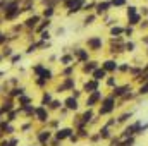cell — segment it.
Here are the masks:
<instances>
[{"label":"cell","instance_id":"1","mask_svg":"<svg viewBox=\"0 0 148 146\" xmlns=\"http://www.w3.org/2000/svg\"><path fill=\"white\" fill-rule=\"evenodd\" d=\"M114 110H115V96H114V95L103 96L102 102H100V110H98V113H100V115H109Z\"/></svg>","mask_w":148,"mask_h":146},{"label":"cell","instance_id":"2","mask_svg":"<svg viewBox=\"0 0 148 146\" xmlns=\"http://www.w3.org/2000/svg\"><path fill=\"white\" fill-rule=\"evenodd\" d=\"M84 2H86V0H66V2L62 3V7L66 9V14H67V16H74V14H77V12L83 10Z\"/></svg>","mask_w":148,"mask_h":146},{"label":"cell","instance_id":"3","mask_svg":"<svg viewBox=\"0 0 148 146\" xmlns=\"http://www.w3.org/2000/svg\"><path fill=\"white\" fill-rule=\"evenodd\" d=\"M102 98H103V93H102L100 89L90 93V95L86 96V108H93V107H97V105L102 102Z\"/></svg>","mask_w":148,"mask_h":146},{"label":"cell","instance_id":"4","mask_svg":"<svg viewBox=\"0 0 148 146\" xmlns=\"http://www.w3.org/2000/svg\"><path fill=\"white\" fill-rule=\"evenodd\" d=\"M86 46H88V50L100 52L103 48V40L100 36H90V38H86Z\"/></svg>","mask_w":148,"mask_h":146},{"label":"cell","instance_id":"5","mask_svg":"<svg viewBox=\"0 0 148 146\" xmlns=\"http://www.w3.org/2000/svg\"><path fill=\"white\" fill-rule=\"evenodd\" d=\"M97 89H100V81H97V79H93V77H90V79L84 81V84H83V93L90 95V93H93V91H97Z\"/></svg>","mask_w":148,"mask_h":146},{"label":"cell","instance_id":"6","mask_svg":"<svg viewBox=\"0 0 148 146\" xmlns=\"http://www.w3.org/2000/svg\"><path fill=\"white\" fill-rule=\"evenodd\" d=\"M41 21V14H31V16H28L26 19H24V28L26 29H31V31H35V28L38 26V23Z\"/></svg>","mask_w":148,"mask_h":146},{"label":"cell","instance_id":"7","mask_svg":"<svg viewBox=\"0 0 148 146\" xmlns=\"http://www.w3.org/2000/svg\"><path fill=\"white\" fill-rule=\"evenodd\" d=\"M73 55H74V60L77 64H84V62L90 60V52L86 48H76L73 52Z\"/></svg>","mask_w":148,"mask_h":146},{"label":"cell","instance_id":"8","mask_svg":"<svg viewBox=\"0 0 148 146\" xmlns=\"http://www.w3.org/2000/svg\"><path fill=\"white\" fill-rule=\"evenodd\" d=\"M110 9H112L110 0H100V2H97V5H95V14H97V16H105Z\"/></svg>","mask_w":148,"mask_h":146},{"label":"cell","instance_id":"9","mask_svg":"<svg viewBox=\"0 0 148 146\" xmlns=\"http://www.w3.org/2000/svg\"><path fill=\"white\" fill-rule=\"evenodd\" d=\"M131 89H133V88H131V84H122V86H119V84H117L115 88H112L110 95H114L115 98H122V96H124L126 93H129Z\"/></svg>","mask_w":148,"mask_h":146},{"label":"cell","instance_id":"10","mask_svg":"<svg viewBox=\"0 0 148 146\" xmlns=\"http://www.w3.org/2000/svg\"><path fill=\"white\" fill-rule=\"evenodd\" d=\"M97 67H100V62L98 60H88V62H84V64H81V71H83V74H90L91 76V72L97 69Z\"/></svg>","mask_w":148,"mask_h":146},{"label":"cell","instance_id":"11","mask_svg":"<svg viewBox=\"0 0 148 146\" xmlns=\"http://www.w3.org/2000/svg\"><path fill=\"white\" fill-rule=\"evenodd\" d=\"M102 67L107 71V74H115V72H117V67H119V64H117V60L109 59V60L102 62Z\"/></svg>","mask_w":148,"mask_h":146},{"label":"cell","instance_id":"12","mask_svg":"<svg viewBox=\"0 0 148 146\" xmlns=\"http://www.w3.org/2000/svg\"><path fill=\"white\" fill-rule=\"evenodd\" d=\"M35 117H36L40 122H47L48 120V108L45 105H38L36 112H35Z\"/></svg>","mask_w":148,"mask_h":146},{"label":"cell","instance_id":"13","mask_svg":"<svg viewBox=\"0 0 148 146\" xmlns=\"http://www.w3.org/2000/svg\"><path fill=\"white\" fill-rule=\"evenodd\" d=\"M64 107H66L67 110L76 112V110L79 108V100H77V98H74L73 95H71V96H67V98L64 100Z\"/></svg>","mask_w":148,"mask_h":146},{"label":"cell","instance_id":"14","mask_svg":"<svg viewBox=\"0 0 148 146\" xmlns=\"http://www.w3.org/2000/svg\"><path fill=\"white\" fill-rule=\"evenodd\" d=\"M26 93V88L24 86H12L10 89H9V93H7V96H10V98H19V96H23Z\"/></svg>","mask_w":148,"mask_h":146},{"label":"cell","instance_id":"15","mask_svg":"<svg viewBox=\"0 0 148 146\" xmlns=\"http://www.w3.org/2000/svg\"><path fill=\"white\" fill-rule=\"evenodd\" d=\"M50 26H52V19H45V17H41V21L38 23V26L35 28V33H36V35H40L41 31L48 29Z\"/></svg>","mask_w":148,"mask_h":146},{"label":"cell","instance_id":"16","mask_svg":"<svg viewBox=\"0 0 148 146\" xmlns=\"http://www.w3.org/2000/svg\"><path fill=\"white\" fill-rule=\"evenodd\" d=\"M60 84H62V88H64L66 91H73L74 88H76V79H74V76H71V77H64Z\"/></svg>","mask_w":148,"mask_h":146},{"label":"cell","instance_id":"17","mask_svg":"<svg viewBox=\"0 0 148 146\" xmlns=\"http://www.w3.org/2000/svg\"><path fill=\"white\" fill-rule=\"evenodd\" d=\"M10 110H14V102H12V98H10V96H7V100H3V102H2L0 115H2V113H9Z\"/></svg>","mask_w":148,"mask_h":146},{"label":"cell","instance_id":"18","mask_svg":"<svg viewBox=\"0 0 148 146\" xmlns=\"http://www.w3.org/2000/svg\"><path fill=\"white\" fill-rule=\"evenodd\" d=\"M107 76H109V74H107V71H105L102 65H100V67H97V69L91 72V77H93V79H97V81H105V77H107Z\"/></svg>","mask_w":148,"mask_h":146},{"label":"cell","instance_id":"19","mask_svg":"<svg viewBox=\"0 0 148 146\" xmlns=\"http://www.w3.org/2000/svg\"><path fill=\"white\" fill-rule=\"evenodd\" d=\"M141 19H143V17H141V14H140V12H136V14H133V16H129V17H127V26H134V28H136V26L141 23Z\"/></svg>","mask_w":148,"mask_h":146},{"label":"cell","instance_id":"20","mask_svg":"<svg viewBox=\"0 0 148 146\" xmlns=\"http://www.w3.org/2000/svg\"><path fill=\"white\" fill-rule=\"evenodd\" d=\"M74 62H76V60H74L73 53H64V55L60 57V65H71Z\"/></svg>","mask_w":148,"mask_h":146},{"label":"cell","instance_id":"21","mask_svg":"<svg viewBox=\"0 0 148 146\" xmlns=\"http://www.w3.org/2000/svg\"><path fill=\"white\" fill-rule=\"evenodd\" d=\"M55 16V7H43V10H41V17H45V19H52Z\"/></svg>","mask_w":148,"mask_h":146},{"label":"cell","instance_id":"22","mask_svg":"<svg viewBox=\"0 0 148 146\" xmlns=\"http://www.w3.org/2000/svg\"><path fill=\"white\" fill-rule=\"evenodd\" d=\"M93 117H95V112L93 108H88L83 115H81V120H83V124H88L90 120H93Z\"/></svg>","mask_w":148,"mask_h":146},{"label":"cell","instance_id":"23","mask_svg":"<svg viewBox=\"0 0 148 146\" xmlns=\"http://www.w3.org/2000/svg\"><path fill=\"white\" fill-rule=\"evenodd\" d=\"M12 55H14V48L10 45H3L2 46V57L3 59H10Z\"/></svg>","mask_w":148,"mask_h":146},{"label":"cell","instance_id":"24","mask_svg":"<svg viewBox=\"0 0 148 146\" xmlns=\"http://www.w3.org/2000/svg\"><path fill=\"white\" fill-rule=\"evenodd\" d=\"M52 100H53V98H52V93H50V91H43V93H41V100H40V105H45V107H47V105H48Z\"/></svg>","mask_w":148,"mask_h":146},{"label":"cell","instance_id":"25","mask_svg":"<svg viewBox=\"0 0 148 146\" xmlns=\"http://www.w3.org/2000/svg\"><path fill=\"white\" fill-rule=\"evenodd\" d=\"M17 102H19V108H24V107H28V105H31V98L24 93L23 96H19L17 98Z\"/></svg>","mask_w":148,"mask_h":146},{"label":"cell","instance_id":"26","mask_svg":"<svg viewBox=\"0 0 148 146\" xmlns=\"http://www.w3.org/2000/svg\"><path fill=\"white\" fill-rule=\"evenodd\" d=\"M71 134H73V129L66 127V129H60V131L55 134V138H57V139H66V138H69Z\"/></svg>","mask_w":148,"mask_h":146},{"label":"cell","instance_id":"27","mask_svg":"<svg viewBox=\"0 0 148 146\" xmlns=\"http://www.w3.org/2000/svg\"><path fill=\"white\" fill-rule=\"evenodd\" d=\"M110 36H124V28L122 26H110Z\"/></svg>","mask_w":148,"mask_h":146},{"label":"cell","instance_id":"28","mask_svg":"<svg viewBox=\"0 0 148 146\" xmlns=\"http://www.w3.org/2000/svg\"><path fill=\"white\" fill-rule=\"evenodd\" d=\"M95 19H97V14H95V12H90V14L83 19V26H91V24L95 23Z\"/></svg>","mask_w":148,"mask_h":146},{"label":"cell","instance_id":"29","mask_svg":"<svg viewBox=\"0 0 148 146\" xmlns=\"http://www.w3.org/2000/svg\"><path fill=\"white\" fill-rule=\"evenodd\" d=\"M38 50H40V41H33V43H29V45H28V48H26V53H28V55H31V53H35V52H38Z\"/></svg>","mask_w":148,"mask_h":146},{"label":"cell","instance_id":"30","mask_svg":"<svg viewBox=\"0 0 148 146\" xmlns=\"http://www.w3.org/2000/svg\"><path fill=\"white\" fill-rule=\"evenodd\" d=\"M136 50V43L133 41V40H129V41H124V52H127V53H133Z\"/></svg>","mask_w":148,"mask_h":146},{"label":"cell","instance_id":"31","mask_svg":"<svg viewBox=\"0 0 148 146\" xmlns=\"http://www.w3.org/2000/svg\"><path fill=\"white\" fill-rule=\"evenodd\" d=\"M64 107V102H59V100H52L48 103V110H60Z\"/></svg>","mask_w":148,"mask_h":146},{"label":"cell","instance_id":"32","mask_svg":"<svg viewBox=\"0 0 148 146\" xmlns=\"http://www.w3.org/2000/svg\"><path fill=\"white\" fill-rule=\"evenodd\" d=\"M40 77H45L47 81H52V79H53V72H52V69L45 67V69L41 71V74H40Z\"/></svg>","mask_w":148,"mask_h":146},{"label":"cell","instance_id":"33","mask_svg":"<svg viewBox=\"0 0 148 146\" xmlns=\"http://www.w3.org/2000/svg\"><path fill=\"white\" fill-rule=\"evenodd\" d=\"M131 71V64H127V62H122V64H119V67H117V72L121 74H126Z\"/></svg>","mask_w":148,"mask_h":146},{"label":"cell","instance_id":"34","mask_svg":"<svg viewBox=\"0 0 148 146\" xmlns=\"http://www.w3.org/2000/svg\"><path fill=\"white\" fill-rule=\"evenodd\" d=\"M95 5H97V0L84 2V5H83V10H84V12H91V10H95Z\"/></svg>","mask_w":148,"mask_h":146},{"label":"cell","instance_id":"35","mask_svg":"<svg viewBox=\"0 0 148 146\" xmlns=\"http://www.w3.org/2000/svg\"><path fill=\"white\" fill-rule=\"evenodd\" d=\"M138 95H141V96H147L148 95V81H145V83L140 84V88H138Z\"/></svg>","mask_w":148,"mask_h":146},{"label":"cell","instance_id":"36","mask_svg":"<svg viewBox=\"0 0 148 146\" xmlns=\"http://www.w3.org/2000/svg\"><path fill=\"white\" fill-rule=\"evenodd\" d=\"M35 84H36L38 88H47L48 81H47L45 77H40V76H36V77H35Z\"/></svg>","mask_w":148,"mask_h":146},{"label":"cell","instance_id":"37","mask_svg":"<svg viewBox=\"0 0 148 146\" xmlns=\"http://www.w3.org/2000/svg\"><path fill=\"white\" fill-rule=\"evenodd\" d=\"M105 84H107V88H115V86H117V79H115V77H112V76H107V77H105Z\"/></svg>","mask_w":148,"mask_h":146},{"label":"cell","instance_id":"38","mask_svg":"<svg viewBox=\"0 0 148 146\" xmlns=\"http://www.w3.org/2000/svg\"><path fill=\"white\" fill-rule=\"evenodd\" d=\"M112 7L114 9H121V7H126L127 5V0H110Z\"/></svg>","mask_w":148,"mask_h":146},{"label":"cell","instance_id":"39","mask_svg":"<svg viewBox=\"0 0 148 146\" xmlns=\"http://www.w3.org/2000/svg\"><path fill=\"white\" fill-rule=\"evenodd\" d=\"M9 41H10V36H9V33H3V31H0V46L7 45Z\"/></svg>","mask_w":148,"mask_h":146},{"label":"cell","instance_id":"40","mask_svg":"<svg viewBox=\"0 0 148 146\" xmlns=\"http://www.w3.org/2000/svg\"><path fill=\"white\" fill-rule=\"evenodd\" d=\"M28 117H31V115H35V112H36V107L35 105H28V107H24V108H21Z\"/></svg>","mask_w":148,"mask_h":146},{"label":"cell","instance_id":"41","mask_svg":"<svg viewBox=\"0 0 148 146\" xmlns=\"http://www.w3.org/2000/svg\"><path fill=\"white\" fill-rule=\"evenodd\" d=\"M133 35H134V26H126L124 28V38H129L131 40Z\"/></svg>","mask_w":148,"mask_h":146},{"label":"cell","instance_id":"42","mask_svg":"<svg viewBox=\"0 0 148 146\" xmlns=\"http://www.w3.org/2000/svg\"><path fill=\"white\" fill-rule=\"evenodd\" d=\"M141 71H143V67H140V65H138V67H133V65H131L129 74H131V77H138V76L141 74Z\"/></svg>","mask_w":148,"mask_h":146},{"label":"cell","instance_id":"43","mask_svg":"<svg viewBox=\"0 0 148 146\" xmlns=\"http://www.w3.org/2000/svg\"><path fill=\"white\" fill-rule=\"evenodd\" d=\"M38 38H40V40H43V41H50L52 35H50V31H48V29H45V31H41V33L38 35Z\"/></svg>","mask_w":148,"mask_h":146},{"label":"cell","instance_id":"44","mask_svg":"<svg viewBox=\"0 0 148 146\" xmlns=\"http://www.w3.org/2000/svg\"><path fill=\"white\" fill-rule=\"evenodd\" d=\"M21 59H23V55H21V53H14L9 60H10V64H12V65H17V62H21Z\"/></svg>","mask_w":148,"mask_h":146},{"label":"cell","instance_id":"45","mask_svg":"<svg viewBox=\"0 0 148 146\" xmlns=\"http://www.w3.org/2000/svg\"><path fill=\"white\" fill-rule=\"evenodd\" d=\"M38 139H40V143H47V141L50 139V132H48V131H43V132L38 136Z\"/></svg>","mask_w":148,"mask_h":146},{"label":"cell","instance_id":"46","mask_svg":"<svg viewBox=\"0 0 148 146\" xmlns=\"http://www.w3.org/2000/svg\"><path fill=\"white\" fill-rule=\"evenodd\" d=\"M43 69H45V65H43V64H36V65H33V74H35V76H40Z\"/></svg>","mask_w":148,"mask_h":146},{"label":"cell","instance_id":"47","mask_svg":"<svg viewBox=\"0 0 148 146\" xmlns=\"http://www.w3.org/2000/svg\"><path fill=\"white\" fill-rule=\"evenodd\" d=\"M136 12H138V7H136V5H129V7L126 9V16H127V17L133 16V14H136Z\"/></svg>","mask_w":148,"mask_h":146},{"label":"cell","instance_id":"48","mask_svg":"<svg viewBox=\"0 0 148 146\" xmlns=\"http://www.w3.org/2000/svg\"><path fill=\"white\" fill-rule=\"evenodd\" d=\"M133 117V112H126V113H122L119 119H117V122H126L127 119H131Z\"/></svg>","mask_w":148,"mask_h":146},{"label":"cell","instance_id":"49","mask_svg":"<svg viewBox=\"0 0 148 146\" xmlns=\"http://www.w3.org/2000/svg\"><path fill=\"white\" fill-rule=\"evenodd\" d=\"M100 138H103V139H107V138H110V131H109V127L105 126L102 131H100Z\"/></svg>","mask_w":148,"mask_h":146},{"label":"cell","instance_id":"50","mask_svg":"<svg viewBox=\"0 0 148 146\" xmlns=\"http://www.w3.org/2000/svg\"><path fill=\"white\" fill-rule=\"evenodd\" d=\"M138 28H140L141 31H145V29H148V17H143V19H141V23L138 24Z\"/></svg>","mask_w":148,"mask_h":146},{"label":"cell","instance_id":"51","mask_svg":"<svg viewBox=\"0 0 148 146\" xmlns=\"http://www.w3.org/2000/svg\"><path fill=\"white\" fill-rule=\"evenodd\" d=\"M23 29H26L24 24H14V26H12V31H14V33H21Z\"/></svg>","mask_w":148,"mask_h":146},{"label":"cell","instance_id":"52","mask_svg":"<svg viewBox=\"0 0 148 146\" xmlns=\"http://www.w3.org/2000/svg\"><path fill=\"white\" fill-rule=\"evenodd\" d=\"M71 95H73L74 98H77V100H79V98H81V95H83V89H76V88H74Z\"/></svg>","mask_w":148,"mask_h":146},{"label":"cell","instance_id":"53","mask_svg":"<svg viewBox=\"0 0 148 146\" xmlns=\"http://www.w3.org/2000/svg\"><path fill=\"white\" fill-rule=\"evenodd\" d=\"M140 14H141V17H148V7L145 5V7H140V10H138Z\"/></svg>","mask_w":148,"mask_h":146},{"label":"cell","instance_id":"54","mask_svg":"<svg viewBox=\"0 0 148 146\" xmlns=\"http://www.w3.org/2000/svg\"><path fill=\"white\" fill-rule=\"evenodd\" d=\"M133 145H134V138H129L127 141H124L121 146H133Z\"/></svg>","mask_w":148,"mask_h":146},{"label":"cell","instance_id":"55","mask_svg":"<svg viewBox=\"0 0 148 146\" xmlns=\"http://www.w3.org/2000/svg\"><path fill=\"white\" fill-rule=\"evenodd\" d=\"M141 43H143L145 46H148V35L147 36H141Z\"/></svg>","mask_w":148,"mask_h":146},{"label":"cell","instance_id":"56","mask_svg":"<svg viewBox=\"0 0 148 146\" xmlns=\"http://www.w3.org/2000/svg\"><path fill=\"white\" fill-rule=\"evenodd\" d=\"M3 76H5V71H0V79H2Z\"/></svg>","mask_w":148,"mask_h":146},{"label":"cell","instance_id":"57","mask_svg":"<svg viewBox=\"0 0 148 146\" xmlns=\"http://www.w3.org/2000/svg\"><path fill=\"white\" fill-rule=\"evenodd\" d=\"M57 2H59V3H64V2H66V0H57Z\"/></svg>","mask_w":148,"mask_h":146},{"label":"cell","instance_id":"58","mask_svg":"<svg viewBox=\"0 0 148 146\" xmlns=\"http://www.w3.org/2000/svg\"><path fill=\"white\" fill-rule=\"evenodd\" d=\"M2 59H3V57H2V53H0V62H2Z\"/></svg>","mask_w":148,"mask_h":146},{"label":"cell","instance_id":"59","mask_svg":"<svg viewBox=\"0 0 148 146\" xmlns=\"http://www.w3.org/2000/svg\"><path fill=\"white\" fill-rule=\"evenodd\" d=\"M145 53H147V57H148V46H147V52H145Z\"/></svg>","mask_w":148,"mask_h":146},{"label":"cell","instance_id":"60","mask_svg":"<svg viewBox=\"0 0 148 146\" xmlns=\"http://www.w3.org/2000/svg\"><path fill=\"white\" fill-rule=\"evenodd\" d=\"M147 2H148V0H147Z\"/></svg>","mask_w":148,"mask_h":146}]
</instances>
